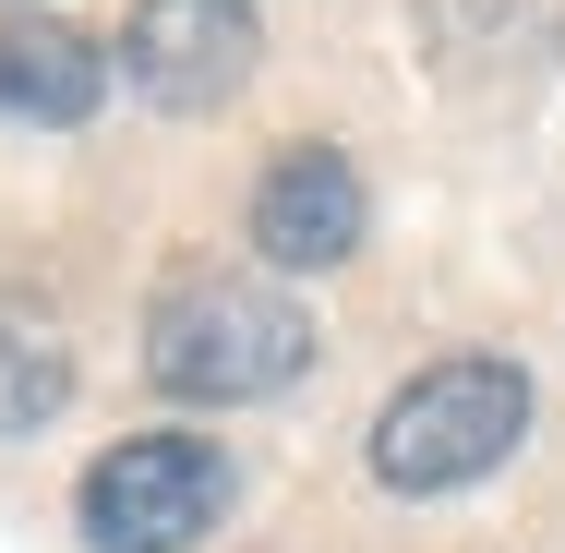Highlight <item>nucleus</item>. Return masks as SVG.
Returning a JSON list of instances; mask_svg holds the SVG:
<instances>
[{"instance_id":"nucleus-1","label":"nucleus","mask_w":565,"mask_h":553,"mask_svg":"<svg viewBox=\"0 0 565 553\" xmlns=\"http://www.w3.org/2000/svg\"><path fill=\"white\" fill-rule=\"evenodd\" d=\"M145 361H157V385L169 397H277L301 361H313V326L265 289V277H181L157 313H145Z\"/></svg>"},{"instance_id":"nucleus-2","label":"nucleus","mask_w":565,"mask_h":553,"mask_svg":"<svg viewBox=\"0 0 565 553\" xmlns=\"http://www.w3.org/2000/svg\"><path fill=\"white\" fill-rule=\"evenodd\" d=\"M518 434H530L518 361H434V373H409V385L385 397L373 481H385V493H457V481H481Z\"/></svg>"},{"instance_id":"nucleus-3","label":"nucleus","mask_w":565,"mask_h":553,"mask_svg":"<svg viewBox=\"0 0 565 553\" xmlns=\"http://www.w3.org/2000/svg\"><path fill=\"white\" fill-rule=\"evenodd\" d=\"M228 518V457L205 434H132L85 469V530L109 553H181Z\"/></svg>"},{"instance_id":"nucleus-4","label":"nucleus","mask_w":565,"mask_h":553,"mask_svg":"<svg viewBox=\"0 0 565 553\" xmlns=\"http://www.w3.org/2000/svg\"><path fill=\"white\" fill-rule=\"evenodd\" d=\"M253 49H265L253 0H132V24H120V73L157 109H217V97H241L253 85Z\"/></svg>"},{"instance_id":"nucleus-5","label":"nucleus","mask_w":565,"mask_h":553,"mask_svg":"<svg viewBox=\"0 0 565 553\" xmlns=\"http://www.w3.org/2000/svg\"><path fill=\"white\" fill-rule=\"evenodd\" d=\"M361 217L373 205H361V169H349L338 145H289L265 169V193H253V253L289 265V277H313V265H349Z\"/></svg>"},{"instance_id":"nucleus-6","label":"nucleus","mask_w":565,"mask_h":553,"mask_svg":"<svg viewBox=\"0 0 565 553\" xmlns=\"http://www.w3.org/2000/svg\"><path fill=\"white\" fill-rule=\"evenodd\" d=\"M97 97H109V61H97L73 24H49V12H12V24H0V109L12 120L73 132Z\"/></svg>"},{"instance_id":"nucleus-7","label":"nucleus","mask_w":565,"mask_h":553,"mask_svg":"<svg viewBox=\"0 0 565 553\" xmlns=\"http://www.w3.org/2000/svg\"><path fill=\"white\" fill-rule=\"evenodd\" d=\"M73 397V361L36 313H0V434H36L49 410Z\"/></svg>"}]
</instances>
